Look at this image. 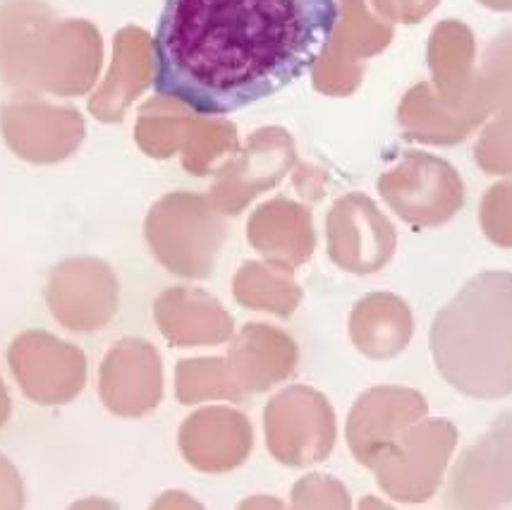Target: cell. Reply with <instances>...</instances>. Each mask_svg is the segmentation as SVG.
<instances>
[{
    "label": "cell",
    "mask_w": 512,
    "mask_h": 510,
    "mask_svg": "<svg viewBox=\"0 0 512 510\" xmlns=\"http://www.w3.org/2000/svg\"><path fill=\"white\" fill-rule=\"evenodd\" d=\"M338 20L335 0H163L154 89L199 115L242 111L307 75Z\"/></svg>",
    "instance_id": "obj_1"
},
{
    "label": "cell",
    "mask_w": 512,
    "mask_h": 510,
    "mask_svg": "<svg viewBox=\"0 0 512 510\" xmlns=\"http://www.w3.org/2000/svg\"><path fill=\"white\" fill-rule=\"evenodd\" d=\"M429 343L436 369L462 396H512V273L474 276L436 314Z\"/></svg>",
    "instance_id": "obj_2"
},
{
    "label": "cell",
    "mask_w": 512,
    "mask_h": 510,
    "mask_svg": "<svg viewBox=\"0 0 512 510\" xmlns=\"http://www.w3.org/2000/svg\"><path fill=\"white\" fill-rule=\"evenodd\" d=\"M512 503V410L460 455L446 506L498 508Z\"/></svg>",
    "instance_id": "obj_3"
},
{
    "label": "cell",
    "mask_w": 512,
    "mask_h": 510,
    "mask_svg": "<svg viewBox=\"0 0 512 510\" xmlns=\"http://www.w3.org/2000/svg\"><path fill=\"white\" fill-rule=\"evenodd\" d=\"M496 123L486 127L477 147L479 166L489 173H510L512 175V101Z\"/></svg>",
    "instance_id": "obj_4"
},
{
    "label": "cell",
    "mask_w": 512,
    "mask_h": 510,
    "mask_svg": "<svg viewBox=\"0 0 512 510\" xmlns=\"http://www.w3.org/2000/svg\"><path fill=\"white\" fill-rule=\"evenodd\" d=\"M481 226L486 238L512 250V182L493 185L481 202Z\"/></svg>",
    "instance_id": "obj_5"
},
{
    "label": "cell",
    "mask_w": 512,
    "mask_h": 510,
    "mask_svg": "<svg viewBox=\"0 0 512 510\" xmlns=\"http://www.w3.org/2000/svg\"><path fill=\"white\" fill-rule=\"evenodd\" d=\"M481 3L493 10H512V0H481Z\"/></svg>",
    "instance_id": "obj_6"
}]
</instances>
